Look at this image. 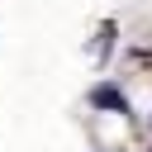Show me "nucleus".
Returning a JSON list of instances; mask_svg holds the SVG:
<instances>
[{
  "label": "nucleus",
  "mask_w": 152,
  "mask_h": 152,
  "mask_svg": "<svg viewBox=\"0 0 152 152\" xmlns=\"http://www.w3.org/2000/svg\"><path fill=\"white\" fill-rule=\"evenodd\" d=\"M100 109H124V95L114 90V86H95V95H90Z\"/></svg>",
  "instance_id": "nucleus-1"
}]
</instances>
